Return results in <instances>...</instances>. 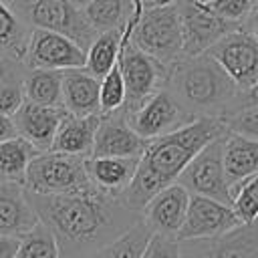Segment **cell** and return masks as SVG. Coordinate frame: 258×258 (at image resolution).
<instances>
[{
	"instance_id": "obj_24",
	"label": "cell",
	"mask_w": 258,
	"mask_h": 258,
	"mask_svg": "<svg viewBox=\"0 0 258 258\" xmlns=\"http://www.w3.org/2000/svg\"><path fill=\"white\" fill-rule=\"evenodd\" d=\"M24 101L42 107H62V71H26Z\"/></svg>"
},
{
	"instance_id": "obj_40",
	"label": "cell",
	"mask_w": 258,
	"mask_h": 258,
	"mask_svg": "<svg viewBox=\"0 0 258 258\" xmlns=\"http://www.w3.org/2000/svg\"><path fill=\"white\" fill-rule=\"evenodd\" d=\"M242 28L244 30H248L256 40H258V0H256V6H254V10L250 12V16H248V20L242 24Z\"/></svg>"
},
{
	"instance_id": "obj_36",
	"label": "cell",
	"mask_w": 258,
	"mask_h": 258,
	"mask_svg": "<svg viewBox=\"0 0 258 258\" xmlns=\"http://www.w3.org/2000/svg\"><path fill=\"white\" fill-rule=\"evenodd\" d=\"M24 103L22 85H2L0 87V115L12 117Z\"/></svg>"
},
{
	"instance_id": "obj_11",
	"label": "cell",
	"mask_w": 258,
	"mask_h": 258,
	"mask_svg": "<svg viewBox=\"0 0 258 258\" xmlns=\"http://www.w3.org/2000/svg\"><path fill=\"white\" fill-rule=\"evenodd\" d=\"M240 91L258 83V40L244 28L232 30L206 50Z\"/></svg>"
},
{
	"instance_id": "obj_37",
	"label": "cell",
	"mask_w": 258,
	"mask_h": 258,
	"mask_svg": "<svg viewBox=\"0 0 258 258\" xmlns=\"http://www.w3.org/2000/svg\"><path fill=\"white\" fill-rule=\"evenodd\" d=\"M248 107H258V83H256V85H252V87H250V89H246V91H240L234 111L248 109ZM230 115H232V113H230Z\"/></svg>"
},
{
	"instance_id": "obj_1",
	"label": "cell",
	"mask_w": 258,
	"mask_h": 258,
	"mask_svg": "<svg viewBox=\"0 0 258 258\" xmlns=\"http://www.w3.org/2000/svg\"><path fill=\"white\" fill-rule=\"evenodd\" d=\"M26 198L38 222L52 232L60 258H93L141 218L119 198H109L95 187L58 196L26 191Z\"/></svg>"
},
{
	"instance_id": "obj_18",
	"label": "cell",
	"mask_w": 258,
	"mask_h": 258,
	"mask_svg": "<svg viewBox=\"0 0 258 258\" xmlns=\"http://www.w3.org/2000/svg\"><path fill=\"white\" fill-rule=\"evenodd\" d=\"M38 224L22 183L0 181V236L20 238Z\"/></svg>"
},
{
	"instance_id": "obj_38",
	"label": "cell",
	"mask_w": 258,
	"mask_h": 258,
	"mask_svg": "<svg viewBox=\"0 0 258 258\" xmlns=\"http://www.w3.org/2000/svg\"><path fill=\"white\" fill-rule=\"evenodd\" d=\"M20 238L14 236H0V258H16Z\"/></svg>"
},
{
	"instance_id": "obj_42",
	"label": "cell",
	"mask_w": 258,
	"mask_h": 258,
	"mask_svg": "<svg viewBox=\"0 0 258 258\" xmlns=\"http://www.w3.org/2000/svg\"><path fill=\"white\" fill-rule=\"evenodd\" d=\"M69 2H71V4L75 6V8H79V10H83V8H85V6H89V4L93 2V0H69Z\"/></svg>"
},
{
	"instance_id": "obj_31",
	"label": "cell",
	"mask_w": 258,
	"mask_h": 258,
	"mask_svg": "<svg viewBox=\"0 0 258 258\" xmlns=\"http://www.w3.org/2000/svg\"><path fill=\"white\" fill-rule=\"evenodd\" d=\"M99 103H101V115L119 111V109H123V105H125V83H123V75H121V69H119L117 62H115V67L101 79Z\"/></svg>"
},
{
	"instance_id": "obj_43",
	"label": "cell",
	"mask_w": 258,
	"mask_h": 258,
	"mask_svg": "<svg viewBox=\"0 0 258 258\" xmlns=\"http://www.w3.org/2000/svg\"><path fill=\"white\" fill-rule=\"evenodd\" d=\"M191 2H196V4H202V6H206V4H210V2H214V0H191Z\"/></svg>"
},
{
	"instance_id": "obj_15",
	"label": "cell",
	"mask_w": 258,
	"mask_h": 258,
	"mask_svg": "<svg viewBox=\"0 0 258 258\" xmlns=\"http://www.w3.org/2000/svg\"><path fill=\"white\" fill-rule=\"evenodd\" d=\"M189 204V191L179 185L171 183L157 191L141 210V222L149 230V234L177 238V232L183 226L185 214Z\"/></svg>"
},
{
	"instance_id": "obj_8",
	"label": "cell",
	"mask_w": 258,
	"mask_h": 258,
	"mask_svg": "<svg viewBox=\"0 0 258 258\" xmlns=\"http://www.w3.org/2000/svg\"><path fill=\"white\" fill-rule=\"evenodd\" d=\"M224 135L210 141L187 163L175 183L183 185L191 196H204L222 204H232L230 185L224 173Z\"/></svg>"
},
{
	"instance_id": "obj_39",
	"label": "cell",
	"mask_w": 258,
	"mask_h": 258,
	"mask_svg": "<svg viewBox=\"0 0 258 258\" xmlns=\"http://www.w3.org/2000/svg\"><path fill=\"white\" fill-rule=\"evenodd\" d=\"M14 137H18V135H16V127H14L12 117L0 115V143L8 141V139H14Z\"/></svg>"
},
{
	"instance_id": "obj_7",
	"label": "cell",
	"mask_w": 258,
	"mask_h": 258,
	"mask_svg": "<svg viewBox=\"0 0 258 258\" xmlns=\"http://www.w3.org/2000/svg\"><path fill=\"white\" fill-rule=\"evenodd\" d=\"M14 12L30 26L58 32L79 44L85 52L95 40L97 32L87 22L83 10L75 8L69 0H28V2H10Z\"/></svg>"
},
{
	"instance_id": "obj_2",
	"label": "cell",
	"mask_w": 258,
	"mask_h": 258,
	"mask_svg": "<svg viewBox=\"0 0 258 258\" xmlns=\"http://www.w3.org/2000/svg\"><path fill=\"white\" fill-rule=\"evenodd\" d=\"M228 129L218 117H200L185 127L167 133L163 137L147 141L131 183L119 196V202L141 214L145 204L163 187L177 181L187 163L216 137L224 135Z\"/></svg>"
},
{
	"instance_id": "obj_14",
	"label": "cell",
	"mask_w": 258,
	"mask_h": 258,
	"mask_svg": "<svg viewBox=\"0 0 258 258\" xmlns=\"http://www.w3.org/2000/svg\"><path fill=\"white\" fill-rule=\"evenodd\" d=\"M181 258H258V220L208 240L179 242Z\"/></svg>"
},
{
	"instance_id": "obj_21",
	"label": "cell",
	"mask_w": 258,
	"mask_h": 258,
	"mask_svg": "<svg viewBox=\"0 0 258 258\" xmlns=\"http://www.w3.org/2000/svg\"><path fill=\"white\" fill-rule=\"evenodd\" d=\"M99 119H101V115L77 117V115L67 113L58 123V129L54 133L50 151L77 155V157H83V159L91 157Z\"/></svg>"
},
{
	"instance_id": "obj_6",
	"label": "cell",
	"mask_w": 258,
	"mask_h": 258,
	"mask_svg": "<svg viewBox=\"0 0 258 258\" xmlns=\"http://www.w3.org/2000/svg\"><path fill=\"white\" fill-rule=\"evenodd\" d=\"M131 42L165 67L183 58L181 22L175 4L145 8L131 32Z\"/></svg>"
},
{
	"instance_id": "obj_34",
	"label": "cell",
	"mask_w": 258,
	"mask_h": 258,
	"mask_svg": "<svg viewBox=\"0 0 258 258\" xmlns=\"http://www.w3.org/2000/svg\"><path fill=\"white\" fill-rule=\"evenodd\" d=\"M141 258H181L179 242L175 238L151 234L141 252Z\"/></svg>"
},
{
	"instance_id": "obj_3",
	"label": "cell",
	"mask_w": 258,
	"mask_h": 258,
	"mask_svg": "<svg viewBox=\"0 0 258 258\" xmlns=\"http://www.w3.org/2000/svg\"><path fill=\"white\" fill-rule=\"evenodd\" d=\"M177 105L191 115L224 119L234 113L240 89L210 54L183 56L169 67L165 87Z\"/></svg>"
},
{
	"instance_id": "obj_28",
	"label": "cell",
	"mask_w": 258,
	"mask_h": 258,
	"mask_svg": "<svg viewBox=\"0 0 258 258\" xmlns=\"http://www.w3.org/2000/svg\"><path fill=\"white\" fill-rule=\"evenodd\" d=\"M149 230L145 228V224L139 222L133 224L121 238H117L115 242H111L109 246H105L103 250H99L93 258H141V252L149 240Z\"/></svg>"
},
{
	"instance_id": "obj_10",
	"label": "cell",
	"mask_w": 258,
	"mask_h": 258,
	"mask_svg": "<svg viewBox=\"0 0 258 258\" xmlns=\"http://www.w3.org/2000/svg\"><path fill=\"white\" fill-rule=\"evenodd\" d=\"M85 56L87 52L71 38L52 30L30 28L22 62L26 71H73L85 69Z\"/></svg>"
},
{
	"instance_id": "obj_35",
	"label": "cell",
	"mask_w": 258,
	"mask_h": 258,
	"mask_svg": "<svg viewBox=\"0 0 258 258\" xmlns=\"http://www.w3.org/2000/svg\"><path fill=\"white\" fill-rule=\"evenodd\" d=\"M26 75L24 62L10 52L0 50V87L2 85H22V79Z\"/></svg>"
},
{
	"instance_id": "obj_44",
	"label": "cell",
	"mask_w": 258,
	"mask_h": 258,
	"mask_svg": "<svg viewBox=\"0 0 258 258\" xmlns=\"http://www.w3.org/2000/svg\"><path fill=\"white\" fill-rule=\"evenodd\" d=\"M10 2H28V0H10Z\"/></svg>"
},
{
	"instance_id": "obj_4",
	"label": "cell",
	"mask_w": 258,
	"mask_h": 258,
	"mask_svg": "<svg viewBox=\"0 0 258 258\" xmlns=\"http://www.w3.org/2000/svg\"><path fill=\"white\" fill-rule=\"evenodd\" d=\"M141 10L143 8L139 4H135V12L123 30L121 50H119V58H117V64L121 69L123 83H125V105H123L125 111L137 107L141 101H145L147 97H151L153 93L163 89L165 81H167V73H169V67L161 64L153 56L145 54L131 42V32L139 20Z\"/></svg>"
},
{
	"instance_id": "obj_30",
	"label": "cell",
	"mask_w": 258,
	"mask_h": 258,
	"mask_svg": "<svg viewBox=\"0 0 258 258\" xmlns=\"http://www.w3.org/2000/svg\"><path fill=\"white\" fill-rule=\"evenodd\" d=\"M232 210L242 224H252L258 220V171L230 189Z\"/></svg>"
},
{
	"instance_id": "obj_17",
	"label": "cell",
	"mask_w": 258,
	"mask_h": 258,
	"mask_svg": "<svg viewBox=\"0 0 258 258\" xmlns=\"http://www.w3.org/2000/svg\"><path fill=\"white\" fill-rule=\"evenodd\" d=\"M64 115L67 111L62 107H42L24 101L12 115V121L16 127V135L28 141L38 153H42L50 151L54 133Z\"/></svg>"
},
{
	"instance_id": "obj_12",
	"label": "cell",
	"mask_w": 258,
	"mask_h": 258,
	"mask_svg": "<svg viewBox=\"0 0 258 258\" xmlns=\"http://www.w3.org/2000/svg\"><path fill=\"white\" fill-rule=\"evenodd\" d=\"M181 22V36H183V56H198L210 50L220 38L238 30L240 26L230 24L210 12L206 6L196 4L191 0H177L175 2Z\"/></svg>"
},
{
	"instance_id": "obj_26",
	"label": "cell",
	"mask_w": 258,
	"mask_h": 258,
	"mask_svg": "<svg viewBox=\"0 0 258 258\" xmlns=\"http://www.w3.org/2000/svg\"><path fill=\"white\" fill-rule=\"evenodd\" d=\"M38 151L24 141L22 137H14L0 143V181H12L24 185V175L30 159Z\"/></svg>"
},
{
	"instance_id": "obj_32",
	"label": "cell",
	"mask_w": 258,
	"mask_h": 258,
	"mask_svg": "<svg viewBox=\"0 0 258 258\" xmlns=\"http://www.w3.org/2000/svg\"><path fill=\"white\" fill-rule=\"evenodd\" d=\"M254 6H256V0H214V2L206 4V8L210 12H214L218 18H222L230 24H236L240 28L248 20Z\"/></svg>"
},
{
	"instance_id": "obj_27",
	"label": "cell",
	"mask_w": 258,
	"mask_h": 258,
	"mask_svg": "<svg viewBox=\"0 0 258 258\" xmlns=\"http://www.w3.org/2000/svg\"><path fill=\"white\" fill-rule=\"evenodd\" d=\"M28 34L30 26L14 12L8 0H0V50L22 60Z\"/></svg>"
},
{
	"instance_id": "obj_22",
	"label": "cell",
	"mask_w": 258,
	"mask_h": 258,
	"mask_svg": "<svg viewBox=\"0 0 258 258\" xmlns=\"http://www.w3.org/2000/svg\"><path fill=\"white\" fill-rule=\"evenodd\" d=\"M258 171V141L228 131L224 135V173L230 189Z\"/></svg>"
},
{
	"instance_id": "obj_33",
	"label": "cell",
	"mask_w": 258,
	"mask_h": 258,
	"mask_svg": "<svg viewBox=\"0 0 258 258\" xmlns=\"http://www.w3.org/2000/svg\"><path fill=\"white\" fill-rule=\"evenodd\" d=\"M222 121H224L228 131L258 141V107H248V109L234 111L232 115L224 117Z\"/></svg>"
},
{
	"instance_id": "obj_9",
	"label": "cell",
	"mask_w": 258,
	"mask_h": 258,
	"mask_svg": "<svg viewBox=\"0 0 258 258\" xmlns=\"http://www.w3.org/2000/svg\"><path fill=\"white\" fill-rule=\"evenodd\" d=\"M125 113L129 127L145 141L163 137L196 121L177 105V101L171 97L167 89H159L157 93H153L151 97H147L137 107Z\"/></svg>"
},
{
	"instance_id": "obj_13",
	"label": "cell",
	"mask_w": 258,
	"mask_h": 258,
	"mask_svg": "<svg viewBox=\"0 0 258 258\" xmlns=\"http://www.w3.org/2000/svg\"><path fill=\"white\" fill-rule=\"evenodd\" d=\"M242 222L234 214L230 204L216 202L212 198L204 196H191L187 204V214L183 220L181 230L177 232V242L185 240H208L224 236L236 228H240Z\"/></svg>"
},
{
	"instance_id": "obj_5",
	"label": "cell",
	"mask_w": 258,
	"mask_h": 258,
	"mask_svg": "<svg viewBox=\"0 0 258 258\" xmlns=\"http://www.w3.org/2000/svg\"><path fill=\"white\" fill-rule=\"evenodd\" d=\"M91 187L93 183L87 177L85 159L56 151L36 153L24 175V189L34 196L77 194Z\"/></svg>"
},
{
	"instance_id": "obj_25",
	"label": "cell",
	"mask_w": 258,
	"mask_h": 258,
	"mask_svg": "<svg viewBox=\"0 0 258 258\" xmlns=\"http://www.w3.org/2000/svg\"><path fill=\"white\" fill-rule=\"evenodd\" d=\"M121 40H123V30L99 32L91 42V46L87 48L85 71L101 81L115 67L121 50Z\"/></svg>"
},
{
	"instance_id": "obj_16",
	"label": "cell",
	"mask_w": 258,
	"mask_h": 258,
	"mask_svg": "<svg viewBox=\"0 0 258 258\" xmlns=\"http://www.w3.org/2000/svg\"><path fill=\"white\" fill-rule=\"evenodd\" d=\"M147 141L141 139L127 123L125 109L101 115L91 157H135L139 159Z\"/></svg>"
},
{
	"instance_id": "obj_19",
	"label": "cell",
	"mask_w": 258,
	"mask_h": 258,
	"mask_svg": "<svg viewBox=\"0 0 258 258\" xmlns=\"http://www.w3.org/2000/svg\"><path fill=\"white\" fill-rule=\"evenodd\" d=\"M137 161L135 157H87L85 171L95 189L109 198H119L131 183Z\"/></svg>"
},
{
	"instance_id": "obj_29",
	"label": "cell",
	"mask_w": 258,
	"mask_h": 258,
	"mask_svg": "<svg viewBox=\"0 0 258 258\" xmlns=\"http://www.w3.org/2000/svg\"><path fill=\"white\" fill-rule=\"evenodd\" d=\"M16 258H60L52 232L42 222H38L32 230L20 236Z\"/></svg>"
},
{
	"instance_id": "obj_41",
	"label": "cell",
	"mask_w": 258,
	"mask_h": 258,
	"mask_svg": "<svg viewBox=\"0 0 258 258\" xmlns=\"http://www.w3.org/2000/svg\"><path fill=\"white\" fill-rule=\"evenodd\" d=\"M135 4H139L143 10L145 8H159V6H169V4H175L177 0H133Z\"/></svg>"
},
{
	"instance_id": "obj_20",
	"label": "cell",
	"mask_w": 258,
	"mask_h": 258,
	"mask_svg": "<svg viewBox=\"0 0 258 258\" xmlns=\"http://www.w3.org/2000/svg\"><path fill=\"white\" fill-rule=\"evenodd\" d=\"M99 87L101 81L85 69L62 71V109L77 117L101 115Z\"/></svg>"
},
{
	"instance_id": "obj_23",
	"label": "cell",
	"mask_w": 258,
	"mask_h": 258,
	"mask_svg": "<svg viewBox=\"0 0 258 258\" xmlns=\"http://www.w3.org/2000/svg\"><path fill=\"white\" fill-rule=\"evenodd\" d=\"M133 12V0H93L89 6L83 8L87 22L97 34L109 30H125Z\"/></svg>"
}]
</instances>
